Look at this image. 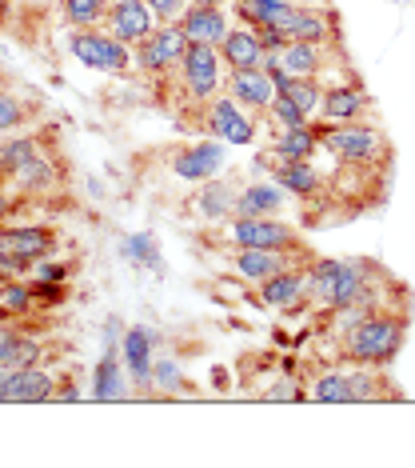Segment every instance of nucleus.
I'll use <instances>...</instances> for the list:
<instances>
[{"label": "nucleus", "instance_id": "nucleus-31", "mask_svg": "<svg viewBox=\"0 0 415 468\" xmlns=\"http://www.w3.org/2000/svg\"><path fill=\"white\" fill-rule=\"evenodd\" d=\"M184 388V368L176 360H156L152 365V392L160 397H172V392Z\"/></svg>", "mask_w": 415, "mask_h": 468}, {"label": "nucleus", "instance_id": "nucleus-34", "mask_svg": "<svg viewBox=\"0 0 415 468\" xmlns=\"http://www.w3.org/2000/svg\"><path fill=\"white\" fill-rule=\"evenodd\" d=\"M32 272H36V281H48V284H64V281H68V264H60V261H36V264H32Z\"/></svg>", "mask_w": 415, "mask_h": 468}, {"label": "nucleus", "instance_id": "nucleus-33", "mask_svg": "<svg viewBox=\"0 0 415 468\" xmlns=\"http://www.w3.org/2000/svg\"><path fill=\"white\" fill-rule=\"evenodd\" d=\"M25 121H28V104L20 101L16 92H0V136L16 133Z\"/></svg>", "mask_w": 415, "mask_h": 468}, {"label": "nucleus", "instance_id": "nucleus-18", "mask_svg": "<svg viewBox=\"0 0 415 468\" xmlns=\"http://www.w3.org/2000/svg\"><path fill=\"white\" fill-rule=\"evenodd\" d=\"M228 97H236L248 112H268V104L275 97V84L264 69H244L228 72Z\"/></svg>", "mask_w": 415, "mask_h": 468}, {"label": "nucleus", "instance_id": "nucleus-36", "mask_svg": "<svg viewBox=\"0 0 415 468\" xmlns=\"http://www.w3.org/2000/svg\"><path fill=\"white\" fill-rule=\"evenodd\" d=\"M8 321H13V316H0V368H5L8 353H13V340H16V333H20V328L8 324Z\"/></svg>", "mask_w": 415, "mask_h": 468}, {"label": "nucleus", "instance_id": "nucleus-4", "mask_svg": "<svg viewBox=\"0 0 415 468\" xmlns=\"http://www.w3.org/2000/svg\"><path fill=\"white\" fill-rule=\"evenodd\" d=\"M228 237L236 249H280V252H304L300 232L284 225L280 217H232Z\"/></svg>", "mask_w": 415, "mask_h": 468}, {"label": "nucleus", "instance_id": "nucleus-19", "mask_svg": "<svg viewBox=\"0 0 415 468\" xmlns=\"http://www.w3.org/2000/svg\"><path fill=\"white\" fill-rule=\"evenodd\" d=\"M327 48L316 45V40H287L284 52H280V69L287 72V77H316L327 69Z\"/></svg>", "mask_w": 415, "mask_h": 468}, {"label": "nucleus", "instance_id": "nucleus-21", "mask_svg": "<svg viewBox=\"0 0 415 468\" xmlns=\"http://www.w3.org/2000/svg\"><path fill=\"white\" fill-rule=\"evenodd\" d=\"M284 208V188L275 180H255L236 193V217H275Z\"/></svg>", "mask_w": 415, "mask_h": 468}, {"label": "nucleus", "instance_id": "nucleus-15", "mask_svg": "<svg viewBox=\"0 0 415 468\" xmlns=\"http://www.w3.org/2000/svg\"><path fill=\"white\" fill-rule=\"evenodd\" d=\"M180 28H184L188 45H223V37L232 33L228 16H223V8H212V5H188L184 16L176 20Z\"/></svg>", "mask_w": 415, "mask_h": 468}, {"label": "nucleus", "instance_id": "nucleus-38", "mask_svg": "<svg viewBox=\"0 0 415 468\" xmlns=\"http://www.w3.org/2000/svg\"><path fill=\"white\" fill-rule=\"evenodd\" d=\"M8 212H13V197H8L5 188H0V225H5V220H8Z\"/></svg>", "mask_w": 415, "mask_h": 468}, {"label": "nucleus", "instance_id": "nucleus-12", "mask_svg": "<svg viewBox=\"0 0 415 468\" xmlns=\"http://www.w3.org/2000/svg\"><path fill=\"white\" fill-rule=\"evenodd\" d=\"M371 109L368 89L359 80H344V84H324V104H319V116L327 124H351L359 121Z\"/></svg>", "mask_w": 415, "mask_h": 468}, {"label": "nucleus", "instance_id": "nucleus-2", "mask_svg": "<svg viewBox=\"0 0 415 468\" xmlns=\"http://www.w3.org/2000/svg\"><path fill=\"white\" fill-rule=\"evenodd\" d=\"M319 129V141H324V153L332 156L336 165L344 168H371L376 161H383V153H388V141H383V133L376 124H316Z\"/></svg>", "mask_w": 415, "mask_h": 468}, {"label": "nucleus", "instance_id": "nucleus-13", "mask_svg": "<svg viewBox=\"0 0 415 468\" xmlns=\"http://www.w3.org/2000/svg\"><path fill=\"white\" fill-rule=\"evenodd\" d=\"M152 340L156 333L152 328H124V340H120V356H124V368H128V380H132L140 392H152Z\"/></svg>", "mask_w": 415, "mask_h": 468}, {"label": "nucleus", "instance_id": "nucleus-37", "mask_svg": "<svg viewBox=\"0 0 415 468\" xmlns=\"http://www.w3.org/2000/svg\"><path fill=\"white\" fill-rule=\"evenodd\" d=\"M52 400H57V404H72V400H80V388L77 385H57Z\"/></svg>", "mask_w": 415, "mask_h": 468}, {"label": "nucleus", "instance_id": "nucleus-24", "mask_svg": "<svg viewBox=\"0 0 415 468\" xmlns=\"http://www.w3.org/2000/svg\"><path fill=\"white\" fill-rule=\"evenodd\" d=\"M40 153H48L40 144V136H13V141L0 144V180H13L28 161H36Z\"/></svg>", "mask_w": 415, "mask_h": 468}, {"label": "nucleus", "instance_id": "nucleus-8", "mask_svg": "<svg viewBox=\"0 0 415 468\" xmlns=\"http://www.w3.org/2000/svg\"><path fill=\"white\" fill-rule=\"evenodd\" d=\"M104 33H112L116 40H124V45H140L160 28V16L152 13V5L148 0H112L109 13H104Z\"/></svg>", "mask_w": 415, "mask_h": 468}, {"label": "nucleus", "instance_id": "nucleus-3", "mask_svg": "<svg viewBox=\"0 0 415 468\" xmlns=\"http://www.w3.org/2000/svg\"><path fill=\"white\" fill-rule=\"evenodd\" d=\"M68 52L80 60L84 69L112 72V77H120V72H128V69H136V60H132V45L116 40L112 33H104V28H72V37H68Z\"/></svg>", "mask_w": 415, "mask_h": 468}, {"label": "nucleus", "instance_id": "nucleus-7", "mask_svg": "<svg viewBox=\"0 0 415 468\" xmlns=\"http://www.w3.org/2000/svg\"><path fill=\"white\" fill-rule=\"evenodd\" d=\"M204 129L223 144H252L255 141V116L236 97H212L204 104Z\"/></svg>", "mask_w": 415, "mask_h": 468}, {"label": "nucleus", "instance_id": "nucleus-1", "mask_svg": "<svg viewBox=\"0 0 415 468\" xmlns=\"http://www.w3.org/2000/svg\"><path fill=\"white\" fill-rule=\"evenodd\" d=\"M403 336H408V324L403 316H396L391 308H376V313L359 316L348 333H339L344 340V356L351 365H391L403 348Z\"/></svg>", "mask_w": 415, "mask_h": 468}, {"label": "nucleus", "instance_id": "nucleus-29", "mask_svg": "<svg viewBox=\"0 0 415 468\" xmlns=\"http://www.w3.org/2000/svg\"><path fill=\"white\" fill-rule=\"evenodd\" d=\"M112 0H60V16L68 28H92L100 25Z\"/></svg>", "mask_w": 415, "mask_h": 468}, {"label": "nucleus", "instance_id": "nucleus-17", "mask_svg": "<svg viewBox=\"0 0 415 468\" xmlns=\"http://www.w3.org/2000/svg\"><path fill=\"white\" fill-rule=\"evenodd\" d=\"M280 28L287 40H316V45H327L336 33V20H332V13H324V8H316V5H292V13H287Z\"/></svg>", "mask_w": 415, "mask_h": 468}, {"label": "nucleus", "instance_id": "nucleus-16", "mask_svg": "<svg viewBox=\"0 0 415 468\" xmlns=\"http://www.w3.org/2000/svg\"><path fill=\"white\" fill-rule=\"evenodd\" d=\"M300 261L307 264V252H280V249H240V257H236V272L244 276L248 284H260V281H268V276L275 272H284V269H292V264Z\"/></svg>", "mask_w": 415, "mask_h": 468}, {"label": "nucleus", "instance_id": "nucleus-39", "mask_svg": "<svg viewBox=\"0 0 415 468\" xmlns=\"http://www.w3.org/2000/svg\"><path fill=\"white\" fill-rule=\"evenodd\" d=\"M5 377H8V368H0V404H5Z\"/></svg>", "mask_w": 415, "mask_h": 468}, {"label": "nucleus", "instance_id": "nucleus-28", "mask_svg": "<svg viewBox=\"0 0 415 468\" xmlns=\"http://www.w3.org/2000/svg\"><path fill=\"white\" fill-rule=\"evenodd\" d=\"M124 261H132L136 269H144V272H156V276H164V257H160V244L152 232H132V237H124Z\"/></svg>", "mask_w": 415, "mask_h": 468}, {"label": "nucleus", "instance_id": "nucleus-41", "mask_svg": "<svg viewBox=\"0 0 415 468\" xmlns=\"http://www.w3.org/2000/svg\"><path fill=\"white\" fill-rule=\"evenodd\" d=\"M287 5H304V0H287Z\"/></svg>", "mask_w": 415, "mask_h": 468}, {"label": "nucleus", "instance_id": "nucleus-35", "mask_svg": "<svg viewBox=\"0 0 415 468\" xmlns=\"http://www.w3.org/2000/svg\"><path fill=\"white\" fill-rule=\"evenodd\" d=\"M148 5H152V13L160 16V25H176V20L184 16L188 0H148Z\"/></svg>", "mask_w": 415, "mask_h": 468}, {"label": "nucleus", "instance_id": "nucleus-32", "mask_svg": "<svg viewBox=\"0 0 415 468\" xmlns=\"http://www.w3.org/2000/svg\"><path fill=\"white\" fill-rule=\"evenodd\" d=\"M268 121H275L280 129H300V124H307L312 116H307L300 104H292L287 97H280V92H275L272 104H268Z\"/></svg>", "mask_w": 415, "mask_h": 468}, {"label": "nucleus", "instance_id": "nucleus-6", "mask_svg": "<svg viewBox=\"0 0 415 468\" xmlns=\"http://www.w3.org/2000/svg\"><path fill=\"white\" fill-rule=\"evenodd\" d=\"M188 52V37L180 25H160L152 37L140 40V45L132 48V60L136 69L148 72V77H164V72L180 69V60H184Z\"/></svg>", "mask_w": 415, "mask_h": 468}, {"label": "nucleus", "instance_id": "nucleus-20", "mask_svg": "<svg viewBox=\"0 0 415 468\" xmlns=\"http://www.w3.org/2000/svg\"><path fill=\"white\" fill-rule=\"evenodd\" d=\"M272 148H275V161H316V153H324V141H319L316 124L307 121L300 129H280Z\"/></svg>", "mask_w": 415, "mask_h": 468}, {"label": "nucleus", "instance_id": "nucleus-40", "mask_svg": "<svg viewBox=\"0 0 415 468\" xmlns=\"http://www.w3.org/2000/svg\"><path fill=\"white\" fill-rule=\"evenodd\" d=\"M192 5H212V8H220L223 0H192Z\"/></svg>", "mask_w": 415, "mask_h": 468}, {"label": "nucleus", "instance_id": "nucleus-14", "mask_svg": "<svg viewBox=\"0 0 415 468\" xmlns=\"http://www.w3.org/2000/svg\"><path fill=\"white\" fill-rule=\"evenodd\" d=\"M220 57H223V69L228 72H244V69H264L268 65V48H264V40L255 28L248 25H232V33L223 37L220 45Z\"/></svg>", "mask_w": 415, "mask_h": 468}, {"label": "nucleus", "instance_id": "nucleus-10", "mask_svg": "<svg viewBox=\"0 0 415 468\" xmlns=\"http://www.w3.org/2000/svg\"><path fill=\"white\" fill-rule=\"evenodd\" d=\"M312 264V261H307ZM307 264H292V269L268 276V281L255 284L260 292V304L268 308H296L304 296H312V276H307Z\"/></svg>", "mask_w": 415, "mask_h": 468}, {"label": "nucleus", "instance_id": "nucleus-23", "mask_svg": "<svg viewBox=\"0 0 415 468\" xmlns=\"http://www.w3.org/2000/svg\"><path fill=\"white\" fill-rule=\"evenodd\" d=\"M116 353H104L100 365L92 372V400H124L128 397V377Z\"/></svg>", "mask_w": 415, "mask_h": 468}, {"label": "nucleus", "instance_id": "nucleus-9", "mask_svg": "<svg viewBox=\"0 0 415 468\" xmlns=\"http://www.w3.org/2000/svg\"><path fill=\"white\" fill-rule=\"evenodd\" d=\"M223 161H228V153H223V141H200V144H188L180 148V153L172 156V173L180 180H192V185H204V180H212L223 168Z\"/></svg>", "mask_w": 415, "mask_h": 468}, {"label": "nucleus", "instance_id": "nucleus-11", "mask_svg": "<svg viewBox=\"0 0 415 468\" xmlns=\"http://www.w3.org/2000/svg\"><path fill=\"white\" fill-rule=\"evenodd\" d=\"M57 372L32 365V368H8L5 377V404H52L57 392Z\"/></svg>", "mask_w": 415, "mask_h": 468}, {"label": "nucleus", "instance_id": "nucleus-30", "mask_svg": "<svg viewBox=\"0 0 415 468\" xmlns=\"http://www.w3.org/2000/svg\"><path fill=\"white\" fill-rule=\"evenodd\" d=\"M40 356H45V345H40L36 336H28V333H16L13 353H8L5 368H32V365H40Z\"/></svg>", "mask_w": 415, "mask_h": 468}, {"label": "nucleus", "instance_id": "nucleus-22", "mask_svg": "<svg viewBox=\"0 0 415 468\" xmlns=\"http://www.w3.org/2000/svg\"><path fill=\"white\" fill-rule=\"evenodd\" d=\"M272 180L292 197H316L319 185H324L312 161H280L272 168Z\"/></svg>", "mask_w": 415, "mask_h": 468}, {"label": "nucleus", "instance_id": "nucleus-27", "mask_svg": "<svg viewBox=\"0 0 415 468\" xmlns=\"http://www.w3.org/2000/svg\"><path fill=\"white\" fill-rule=\"evenodd\" d=\"M307 397L319 400V404H356V397H351V377L348 368H327L316 377V385L307 388Z\"/></svg>", "mask_w": 415, "mask_h": 468}, {"label": "nucleus", "instance_id": "nucleus-5", "mask_svg": "<svg viewBox=\"0 0 415 468\" xmlns=\"http://www.w3.org/2000/svg\"><path fill=\"white\" fill-rule=\"evenodd\" d=\"M180 77H184V92L192 101L208 104L220 97L223 89V57L216 45H188L184 60H180Z\"/></svg>", "mask_w": 415, "mask_h": 468}, {"label": "nucleus", "instance_id": "nucleus-25", "mask_svg": "<svg viewBox=\"0 0 415 468\" xmlns=\"http://www.w3.org/2000/svg\"><path fill=\"white\" fill-rule=\"evenodd\" d=\"M196 208H200V217H204V220L236 217V188L220 185V180H208V185L196 193Z\"/></svg>", "mask_w": 415, "mask_h": 468}, {"label": "nucleus", "instance_id": "nucleus-26", "mask_svg": "<svg viewBox=\"0 0 415 468\" xmlns=\"http://www.w3.org/2000/svg\"><path fill=\"white\" fill-rule=\"evenodd\" d=\"M13 180H16V188H25V193H48V188L60 185V168L52 161V153H40L36 161H28Z\"/></svg>", "mask_w": 415, "mask_h": 468}]
</instances>
